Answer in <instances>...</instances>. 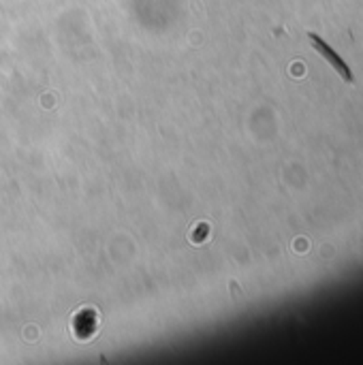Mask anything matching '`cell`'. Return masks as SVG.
Wrapping results in <instances>:
<instances>
[{
	"label": "cell",
	"instance_id": "cell-1",
	"mask_svg": "<svg viewBox=\"0 0 363 365\" xmlns=\"http://www.w3.org/2000/svg\"><path fill=\"white\" fill-rule=\"evenodd\" d=\"M310 41H312V45H315V49L321 53V56H325V60L338 71V75L344 79V81H349V83H355V75H353V71L349 68V64L321 38V36H317L315 32H310Z\"/></svg>",
	"mask_w": 363,
	"mask_h": 365
},
{
	"label": "cell",
	"instance_id": "cell-2",
	"mask_svg": "<svg viewBox=\"0 0 363 365\" xmlns=\"http://www.w3.org/2000/svg\"><path fill=\"white\" fill-rule=\"evenodd\" d=\"M96 325H98V319H96V312L90 310V308H83L75 314L71 327H73V334L77 340H90L96 331Z\"/></svg>",
	"mask_w": 363,
	"mask_h": 365
}]
</instances>
